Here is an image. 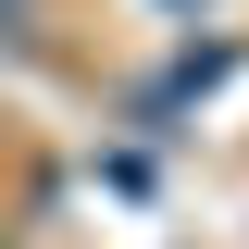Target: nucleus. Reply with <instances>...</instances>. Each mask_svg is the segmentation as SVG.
<instances>
[{
  "instance_id": "f257e3e1",
  "label": "nucleus",
  "mask_w": 249,
  "mask_h": 249,
  "mask_svg": "<svg viewBox=\"0 0 249 249\" xmlns=\"http://www.w3.org/2000/svg\"><path fill=\"white\" fill-rule=\"evenodd\" d=\"M37 13H50V0H0V25H13V37H37Z\"/></svg>"
}]
</instances>
